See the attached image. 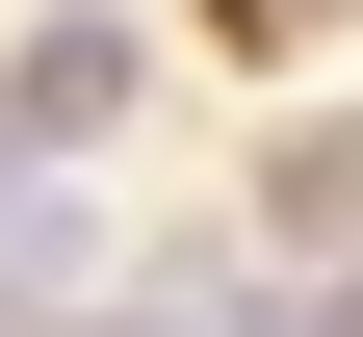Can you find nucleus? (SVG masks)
Listing matches in <instances>:
<instances>
[{
  "mask_svg": "<svg viewBox=\"0 0 363 337\" xmlns=\"http://www.w3.org/2000/svg\"><path fill=\"white\" fill-rule=\"evenodd\" d=\"M78 130H130V26H26L0 53V156H78Z\"/></svg>",
  "mask_w": 363,
  "mask_h": 337,
  "instance_id": "1",
  "label": "nucleus"
},
{
  "mask_svg": "<svg viewBox=\"0 0 363 337\" xmlns=\"http://www.w3.org/2000/svg\"><path fill=\"white\" fill-rule=\"evenodd\" d=\"M259 233H286V260H363V104H337V130H286V156H259Z\"/></svg>",
  "mask_w": 363,
  "mask_h": 337,
  "instance_id": "2",
  "label": "nucleus"
},
{
  "mask_svg": "<svg viewBox=\"0 0 363 337\" xmlns=\"http://www.w3.org/2000/svg\"><path fill=\"white\" fill-rule=\"evenodd\" d=\"M234 26H259V53H311V26H337V0H234Z\"/></svg>",
  "mask_w": 363,
  "mask_h": 337,
  "instance_id": "3",
  "label": "nucleus"
}]
</instances>
